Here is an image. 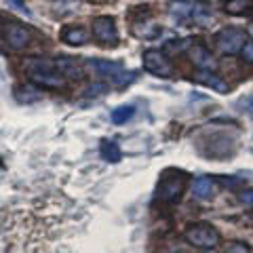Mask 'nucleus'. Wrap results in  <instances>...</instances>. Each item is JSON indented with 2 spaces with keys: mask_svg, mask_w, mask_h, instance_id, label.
<instances>
[{
  "mask_svg": "<svg viewBox=\"0 0 253 253\" xmlns=\"http://www.w3.org/2000/svg\"><path fill=\"white\" fill-rule=\"evenodd\" d=\"M23 68H26L32 84H38V86H42V89H61L63 86V76L57 72L55 61L28 57L23 61Z\"/></svg>",
  "mask_w": 253,
  "mask_h": 253,
  "instance_id": "nucleus-1",
  "label": "nucleus"
},
{
  "mask_svg": "<svg viewBox=\"0 0 253 253\" xmlns=\"http://www.w3.org/2000/svg\"><path fill=\"white\" fill-rule=\"evenodd\" d=\"M184 239H186L188 245H192V247H196V249H209L211 251V249H215L219 245L221 236H219L215 226L199 221V224H190L186 228Z\"/></svg>",
  "mask_w": 253,
  "mask_h": 253,
  "instance_id": "nucleus-2",
  "label": "nucleus"
},
{
  "mask_svg": "<svg viewBox=\"0 0 253 253\" xmlns=\"http://www.w3.org/2000/svg\"><path fill=\"white\" fill-rule=\"evenodd\" d=\"M186 184H188V179L181 171H167L161 177V181H158L156 199L161 203H167V205L177 203L181 199V194H184Z\"/></svg>",
  "mask_w": 253,
  "mask_h": 253,
  "instance_id": "nucleus-3",
  "label": "nucleus"
},
{
  "mask_svg": "<svg viewBox=\"0 0 253 253\" xmlns=\"http://www.w3.org/2000/svg\"><path fill=\"white\" fill-rule=\"evenodd\" d=\"M141 63H144V70L154 76L161 78H171L173 76V63L171 59L158 49H148L141 55Z\"/></svg>",
  "mask_w": 253,
  "mask_h": 253,
  "instance_id": "nucleus-4",
  "label": "nucleus"
},
{
  "mask_svg": "<svg viewBox=\"0 0 253 253\" xmlns=\"http://www.w3.org/2000/svg\"><path fill=\"white\" fill-rule=\"evenodd\" d=\"M245 42H247L245 30L239 28H224L215 34V44L224 55H239Z\"/></svg>",
  "mask_w": 253,
  "mask_h": 253,
  "instance_id": "nucleus-5",
  "label": "nucleus"
},
{
  "mask_svg": "<svg viewBox=\"0 0 253 253\" xmlns=\"http://www.w3.org/2000/svg\"><path fill=\"white\" fill-rule=\"evenodd\" d=\"M236 150L234 137L226 135V133H213L207 137V148H201V152L209 158H228L232 156Z\"/></svg>",
  "mask_w": 253,
  "mask_h": 253,
  "instance_id": "nucleus-6",
  "label": "nucleus"
},
{
  "mask_svg": "<svg viewBox=\"0 0 253 253\" xmlns=\"http://www.w3.org/2000/svg\"><path fill=\"white\" fill-rule=\"evenodd\" d=\"M91 32L99 44L114 46L118 42V28H116L114 17H110V15H99V17H95L91 23Z\"/></svg>",
  "mask_w": 253,
  "mask_h": 253,
  "instance_id": "nucleus-7",
  "label": "nucleus"
},
{
  "mask_svg": "<svg viewBox=\"0 0 253 253\" xmlns=\"http://www.w3.org/2000/svg\"><path fill=\"white\" fill-rule=\"evenodd\" d=\"M2 36L11 49H26L32 41L30 30L19 21H4L2 23Z\"/></svg>",
  "mask_w": 253,
  "mask_h": 253,
  "instance_id": "nucleus-8",
  "label": "nucleus"
},
{
  "mask_svg": "<svg viewBox=\"0 0 253 253\" xmlns=\"http://www.w3.org/2000/svg\"><path fill=\"white\" fill-rule=\"evenodd\" d=\"M84 70H91V72H95V76H108V78H112L116 84H123L121 76H125V72H123V66L116 61L89 59V61H84Z\"/></svg>",
  "mask_w": 253,
  "mask_h": 253,
  "instance_id": "nucleus-9",
  "label": "nucleus"
},
{
  "mask_svg": "<svg viewBox=\"0 0 253 253\" xmlns=\"http://www.w3.org/2000/svg\"><path fill=\"white\" fill-rule=\"evenodd\" d=\"M188 57H190V61H192L196 68L203 70V72H209V70L215 68V59H213L211 51L205 44H192V46H188Z\"/></svg>",
  "mask_w": 253,
  "mask_h": 253,
  "instance_id": "nucleus-10",
  "label": "nucleus"
},
{
  "mask_svg": "<svg viewBox=\"0 0 253 253\" xmlns=\"http://www.w3.org/2000/svg\"><path fill=\"white\" fill-rule=\"evenodd\" d=\"M55 68L63 78H74V81H81L84 76V63H78L72 57H57L55 59Z\"/></svg>",
  "mask_w": 253,
  "mask_h": 253,
  "instance_id": "nucleus-11",
  "label": "nucleus"
},
{
  "mask_svg": "<svg viewBox=\"0 0 253 253\" xmlns=\"http://www.w3.org/2000/svg\"><path fill=\"white\" fill-rule=\"evenodd\" d=\"M59 38L72 46H81V44L89 42V32H86L83 26H66L59 32Z\"/></svg>",
  "mask_w": 253,
  "mask_h": 253,
  "instance_id": "nucleus-12",
  "label": "nucleus"
},
{
  "mask_svg": "<svg viewBox=\"0 0 253 253\" xmlns=\"http://www.w3.org/2000/svg\"><path fill=\"white\" fill-rule=\"evenodd\" d=\"M192 194H194L199 201H209V199H213V194H215V179L207 177V175L194 179Z\"/></svg>",
  "mask_w": 253,
  "mask_h": 253,
  "instance_id": "nucleus-13",
  "label": "nucleus"
},
{
  "mask_svg": "<svg viewBox=\"0 0 253 253\" xmlns=\"http://www.w3.org/2000/svg\"><path fill=\"white\" fill-rule=\"evenodd\" d=\"M196 9V2L192 0H175L169 4V13L177 19H192V13Z\"/></svg>",
  "mask_w": 253,
  "mask_h": 253,
  "instance_id": "nucleus-14",
  "label": "nucleus"
},
{
  "mask_svg": "<svg viewBox=\"0 0 253 253\" xmlns=\"http://www.w3.org/2000/svg\"><path fill=\"white\" fill-rule=\"evenodd\" d=\"M194 81L205 86H211V89H215L217 93H228V84L221 81V76L213 74V72H199L194 76Z\"/></svg>",
  "mask_w": 253,
  "mask_h": 253,
  "instance_id": "nucleus-15",
  "label": "nucleus"
},
{
  "mask_svg": "<svg viewBox=\"0 0 253 253\" xmlns=\"http://www.w3.org/2000/svg\"><path fill=\"white\" fill-rule=\"evenodd\" d=\"M161 32H163V28L156 26L154 21H141V23L133 26V34L137 38H146V41H152V38L161 36Z\"/></svg>",
  "mask_w": 253,
  "mask_h": 253,
  "instance_id": "nucleus-16",
  "label": "nucleus"
},
{
  "mask_svg": "<svg viewBox=\"0 0 253 253\" xmlns=\"http://www.w3.org/2000/svg\"><path fill=\"white\" fill-rule=\"evenodd\" d=\"M99 154L108 163H121V158H123L121 148H118V144H116V141H112V139H104V141H101Z\"/></svg>",
  "mask_w": 253,
  "mask_h": 253,
  "instance_id": "nucleus-17",
  "label": "nucleus"
},
{
  "mask_svg": "<svg viewBox=\"0 0 253 253\" xmlns=\"http://www.w3.org/2000/svg\"><path fill=\"white\" fill-rule=\"evenodd\" d=\"M224 11L228 15H247L253 11V0H226L224 2Z\"/></svg>",
  "mask_w": 253,
  "mask_h": 253,
  "instance_id": "nucleus-18",
  "label": "nucleus"
},
{
  "mask_svg": "<svg viewBox=\"0 0 253 253\" xmlns=\"http://www.w3.org/2000/svg\"><path fill=\"white\" fill-rule=\"evenodd\" d=\"M133 114H135V108L133 106H121L112 112V123L114 125H125Z\"/></svg>",
  "mask_w": 253,
  "mask_h": 253,
  "instance_id": "nucleus-19",
  "label": "nucleus"
},
{
  "mask_svg": "<svg viewBox=\"0 0 253 253\" xmlns=\"http://www.w3.org/2000/svg\"><path fill=\"white\" fill-rule=\"evenodd\" d=\"M36 91H41L38 86H15V93H26V95H21V97H17L19 101H26V104H30V101H36V99H41V97H34V95H30V93H36Z\"/></svg>",
  "mask_w": 253,
  "mask_h": 253,
  "instance_id": "nucleus-20",
  "label": "nucleus"
},
{
  "mask_svg": "<svg viewBox=\"0 0 253 253\" xmlns=\"http://www.w3.org/2000/svg\"><path fill=\"white\" fill-rule=\"evenodd\" d=\"M241 57H243V61L253 63V41H247V42H245V46L241 49Z\"/></svg>",
  "mask_w": 253,
  "mask_h": 253,
  "instance_id": "nucleus-21",
  "label": "nucleus"
},
{
  "mask_svg": "<svg viewBox=\"0 0 253 253\" xmlns=\"http://www.w3.org/2000/svg\"><path fill=\"white\" fill-rule=\"evenodd\" d=\"M239 201L245 205V207H251L253 209V188L243 190V192L239 194Z\"/></svg>",
  "mask_w": 253,
  "mask_h": 253,
  "instance_id": "nucleus-22",
  "label": "nucleus"
},
{
  "mask_svg": "<svg viewBox=\"0 0 253 253\" xmlns=\"http://www.w3.org/2000/svg\"><path fill=\"white\" fill-rule=\"evenodd\" d=\"M226 253H251V249L245 243H232L230 247L226 249Z\"/></svg>",
  "mask_w": 253,
  "mask_h": 253,
  "instance_id": "nucleus-23",
  "label": "nucleus"
},
{
  "mask_svg": "<svg viewBox=\"0 0 253 253\" xmlns=\"http://www.w3.org/2000/svg\"><path fill=\"white\" fill-rule=\"evenodd\" d=\"M101 91H106V84H95L86 91V95H101Z\"/></svg>",
  "mask_w": 253,
  "mask_h": 253,
  "instance_id": "nucleus-24",
  "label": "nucleus"
},
{
  "mask_svg": "<svg viewBox=\"0 0 253 253\" xmlns=\"http://www.w3.org/2000/svg\"><path fill=\"white\" fill-rule=\"evenodd\" d=\"M247 34H249V36H253V21H251L249 26H247Z\"/></svg>",
  "mask_w": 253,
  "mask_h": 253,
  "instance_id": "nucleus-25",
  "label": "nucleus"
},
{
  "mask_svg": "<svg viewBox=\"0 0 253 253\" xmlns=\"http://www.w3.org/2000/svg\"><path fill=\"white\" fill-rule=\"evenodd\" d=\"M93 2H110V0H93Z\"/></svg>",
  "mask_w": 253,
  "mask_h": 253,
  "instance_id": "nucleus-26",
  "label": "nucleus"
},
{
  "mask_svg": "<svg viewBox=\"0 0 253 253\" xmlns=\"http://www.w3.org/2000/svg\"><path fill=\"white\" fill-rule=\"evenodd\" d=\"M249 215H251V219H253V209H251V213H249Z\"/></svg>",
  "mask_w": 253,
  "mask_h": 253,
  "instance_id": "nucleus-27",
  "label": "nucleus"
},
{
  "mask_svg": "<svg viewBox=\"0 0 253 253\" xmlns=\"http://www.w3.org/2000/svg\"><path fill=\"white\" fill-rule=\"evenodd\" d=\"M251 108H253V99H251Z\"/></svg>",
  "mask_w": 253,
  "mask_h": 253,
  "instance_id": "nucleus-28",
  "label": "nucleus"
},
{
  "mask_svg": "<svg viewBox=\"0 0 253 253\" xmlns=\"http://www.w3.org/2000/svg\"><path fill=\"white\" fill-rule=\"evenodd\" d=\"M0 167H2V163H0Z\"/></svg>",
  "mask_w": 253,
  "mask_h": 253,
  "instance_id": "nucleus-29",
  "label": "nucleus"
},
{
  "mask_svg": "<svg viewBox=\"0 0 253 253\" xmlns=\"http://www.w3.org/2000/svg\"><path fill=\"white\" fill-rule=\"evenodd\" d=\"M211 253H213V251H211Z\"/></svg>",
  "mask_w": 253,
  "mask_h": 253,
  "instance_id": "nucleus-30",
  "label": "nucleus"
}]
</instances>
